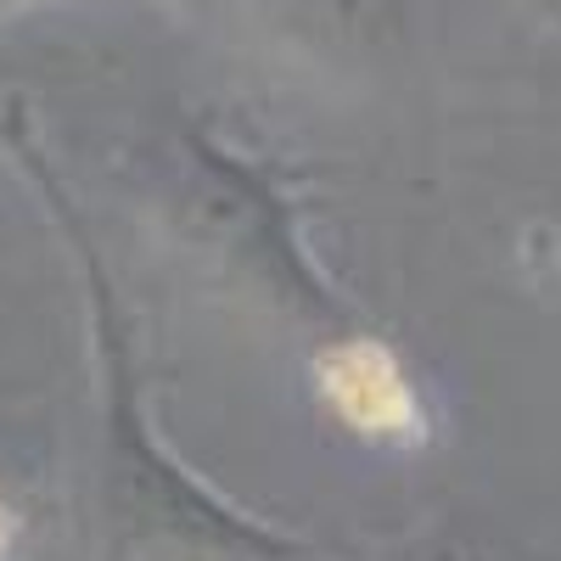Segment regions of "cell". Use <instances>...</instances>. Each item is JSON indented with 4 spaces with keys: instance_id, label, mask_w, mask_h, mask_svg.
<instances>
[{
    "instance_id": "cell-2",
    "label": "cell",
    "mask_w": 561,
    "mask_h": 561,
    "mask_svg": "<svg viewBox=\"0 0 561 561\" xmlns=\"http://www.w3.org/2000/svg\"><path fill=\"white\" fill-rule=\"evenodd\" d=\"M0 545H7V511H0Z\"/></svg>"
},
{
    "instance_id": "cell-1",
    "label": "cell",
    "mask_w": 561,
    "mask_h": 561,
    "mask_svg": "<svg viewBox=\"0 0 561 561\" xmlns=\"http://www.w3.org/2000/svg\"><path fill=\"white\" fill-rule=\"evenodd\" d=\"M320 393L359 433H377V438L415 433V393L404 382L399 359L377 343H343L332 354H320Z\"/></svg>"
}]
</instances>
